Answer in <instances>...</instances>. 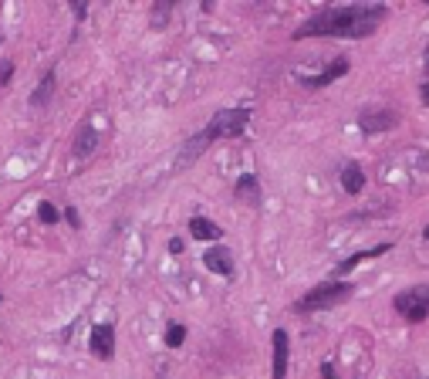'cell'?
Returning a JSON list of instances; mask_svg holds the SVG:
<instances>
[{
  "instance_id": "6da1fadb",
  "label": "cell",
  "mask_w": 429,
  "mask_h": 379,
  "mask_svg": "<svg viewBox=\"0 0 429 379\" xmlns=\"http://www.w3.org/2000/svg\"><path fill=\"white\" fill-rule=\"evenodd\" d=\"M389 17L386 3H349V7H324L314 17H308L298 31L294 41L305 38H368L379 31V24Z\"/></svg>"
},
{
  "instance_id": "7a4b0ae2",
  "label": "cell",
  "mask_w": 429,
  "mask_h": 379,
  "mask_svg": "<svg viewBox=\"0 0 429 379\" xmlns=\"http://www.w3.org/2000/svg\"><path fill=\"white\" fill-rule=\"evenodd\" d=\"M250 126V109H223V112H217L213 119H210V126L203 129V132H196L193 139L183 146V156H179V163L190 156V160H196L210 142H217V139H234V136H240L243 129Z\"/></svg>"
},
{
  "instance_id": "3957f363",
  "label": "cell",
  "mask_w": 429,
  "mask_h": 379,
  "mask_svg": "<svg viewBox=\"0 0 429 379\" xmlns=\"http://www.w3.org/2000/svg\"><path fill=\"white\" fill-rule=\"evenodd\" d=\"M351 295H355V285H351V281H342V278H335V281L314 285L301 301H294V312H301V315H308V312H324V308H335V305L349 301Z\"/></svg>"
},
{
  "instance_id": "277c9868",
  "label": "cell",
  "mask_w": 429,
  "mask_h": 379,
  "mask_svg": "<svg viewBox=\"0 0 429 379\" xmlns=\"http://www.w3.org/2000/svg\"><path fill=\"white\" fill-rule=\"evenodd\" d=\"M392 308H395L406 322H412V325L426 322V318H429V288H426V285H419V288H409V292L395 295Z\"/></svg>"
},
{
  "instance_id": "5b68a950",
  "label": "cell",
  "mask_w": 429,
  "mask_h": 379,
  "mask_svg": "<svg viewBox=\"0 0 429 379\" xmlns=\"http://www.w3.org/2000/svg\"><path fill=\"white\" fill-rule=\"evenodd\" d=\"M395 126H399V112H392V109H362L358 112V129L365 136H379Z\"/></svg>"
},
{
  "instance_id": "8992f818",
  "label": "cell",
  "mask_w": 429,
  "mask_h": 379,
  "mask_svg": "<svg viewBox=\"0 0 429 379\" xmlns=\"http://www.w3.org/2000/svg\"><path fill=\"white\" fill-rule=\"evenodd\" d=\"M88 349H91V356L95 359H102V362H109L112 356H116V329L112 325H95L91 329V338H88Z\"/></svg>"
},
{
  "instance_id": "52a82bcc",
  "label": "cell",
  "mask_w": 429,
  "mask_h": 379,
  "mask_svg": "<svg viewBox=\"0 0 429 379\" xmlns=\"http://www.w3.org/2000/svg\"><path fill=\"white\" fill-rule=\"evenodd\" d=\"M271 345H274L271 376L274 379H287V356H291V342H287V332H284V329H274Z\"/></svg>"
},
{
  "instance_id": "ba28073f",
  "label": "cell",
  "mask_w": 429,
  "mask_h": 379,
  "mask_svg": "<svg viewBox=\"0 0 429 379\" xmlns=\"http://www.w3.org/2000/svg\"><path fill=\"white\" fill-rule=\"evenodd\" d=\"M345 75H349V61H345V58H335L321 75H305L301 85H305V88H324V85L338 82V78H345Z\"/></svg>"
},
{
  "instance_id": "9c48e42d",
  "label": "cell",
  "mask_w": 429,
  "mask_h": 379,
  "mask_svg": "<svg viewBox=\"0 0 429 379\" xmlns=\"http://www.w3.org/2000/svg\"><path fill=\"white\" fill-rule=\"evenodd\" d=\"M203 264L213 271V274H223V278H234V257H230V248H210L203 254Z\"/></svg>"
},
{
  "instance_id": "30bf717a",
  "label": "cell",
  "mask_w": 429,
  "mask_h": 379,
  "mask_svg": "<svg viewBox=\"0 0 429 379\" xmlns=\"http://www.w3.org/2000/svg\"><path fill=\"white\" fill-rule=\"evenodd\" d=\"M95 146H98V132L91 122H81L78 132H75V142H72V153L78 156V160H88L91 153H95Z\"/></svg>"
},
{
  "instance_id": "8fae6325",
  "label": "cell",
  "mask_w": 429,
  "mask_h": 379,
  "mask_svg": "<svg viewBox=\"0 0 429 379\" xmlns=\"http://www.w3.org/2000/svg\"><path fill=\"white\" fill-rule=\"evenodd\" d=\"M190 237H193V241H213V244H217V241L223 237V230H220L213 220H206V217H193V220H190Z\"/></svg>"
},
{
  "instance_id": "7c38bea8",
  "label": "cell",
  "mask_w": 429,
  "mask_h": 379,
  "mask_svg": "<svg viewBox=\"0 0 429 379\" xmlns=\"http://www.w3.org/2000/svg\"><path fill=\"white\" fill-rule=\"evenodd\" d=\"M392 244H375V248H368V251H358V254H351V257H345L338 268H335V274H349L351 268H358L362 261H372V257H382V254L389 251Z\"/></svg>"
},
{
  "instance_id": "4fadbf2b",
  "label": "cell",
  "mask_w": 429,
  "mask_h": 379,
  "mask_svg": "<svg viewBox=\"0 0 429 379\" xmlns=\"http://www.w3.org/2000/svg\"><path fill=\"white\" fill-rule=\"evenodd\" d=\"M236 197L257 207V204H261V180H257L254 173H243V176L236 180Z\"/></svg>"
},
{
  "instance_id": "5bb4252c",
  "label": "cell",
  "mask_w": 429,
  "mask_h": 379,
  "mask_svg": "<svg viewBox=\"0 0 429 379\" xmlns=\"http://www.w3.org/2000/svg\"><path fill=\"white\" fill-rule=\"evenodd\" d=\"M54 88H58V75H54V68H51V72H44V78H41V85L34 88V95H31V105H34V109H44V105L51 102Z\"/></svg>"
},
{
  "instance_id": "9a60e30c",
  "label": "cell",
  "mask_w": 429,
  "mask_h": 379,
  "mask_svg": "<svg viewBox=\"0 0 429 379\" xmlns=\"http://www.w3.org/2000/svg\"><path fill=\"white\" fill-rule=\"evenodd\" d=\"M342 190L351 193V197L365 190V169L358 166V163H349V166L342 169Z\"/></svg>"
},
{
  "instance_id": "2e32d148",
  "label": "cell",
  "mask_w": 429,
  "mask_h": 379,
  "mask_svg": "<svg viewBox=\"0 0 429 379\" xmlns=\"http://www.w3.org/2000/svg\"><path fill=\"white\" fill-rule=\"evenodd\" d=\"M183 342H186V325L173 322V325L166 329V345H169V349H179Z\"/></svg>"
},
{
  "instance_id": "e0dca14e",
  "label": "cell",
  "mask_w": 429,
  "mask_h": 379,
  "mask_svg": "<svg viewBox=\"0 0 429 379\" xmlns=\"http://www.w3.org/2000/svg\"><path fill=\"white\" fill-rule=\"evenodd\" d=\"M38 220L41 224H58V220H61V210H58L51 200H41L38 204Z\"/></svg>"
},
{
  "instance_id": "ac0fdd59",
  "label": "cell",
  "mask_w": 429,
  "mask_h": 379,
  "mask_svg": "<svg viewBox=\"0 0 429 379\" xmlns=\"http://www.w3.org/2000/svg\"><path fill=\"white\" fill-rule=\"evenodd\" d=\"M169 14H173V3H156V7H153V14H149V24H153V28L166 24V21H169Z\"/></svg>"
},
{
  "instance_id": "d6986e66",
  "label": "cell",
  "mask_w": 429,
  "mask_h": 379,
  "mask_svg": "<svg viewBox=\"0 0 429 379\" xmlns=\"http://www.w3.org/2000/svg\"><path fill=\"white\" fill-rule=\"evenodd\" d=\"M72 14H75L78 21H85V17H88V7H85V3H78V0H72Z\"/></svg>"
},
{
  "instance_id": "ffe728a7",
  "label": "cell",
  "mask_w": 429,
  "mask_h": 379,
  "mask_svg": "<svg viewBox=\"0 0 429 379\" xmlns=\"http://www.w3.org/2000/svg\"><path fill=\"white\" fill-rule=\"evenodd\" d=\"M65 220H68L72 227H81V220H78V210H75V207H65Z\"/></svg>"
},
{
  "instance_id": "44dd1931",
  "label": "cell",
  "mask_w": 429,
  "mask_h": 379,
  "mask_svg": "<svg viewBox=\"0 0 429 379\" xmlns=\"http://www.w3.org/2000/svg\"><path fill=\"white\" fill-rule=\"evenodd\" d=\"M10 72H14V65H10V61H7V65H3V68H0V85H7V82H10Z\"/></svg>"
},
{
  "instance_id": "7402d4cb",
  "label": "cell",
  "mask_w": 429,
  "mask_h": 379,
  "mask_svg": "<svg viewBox=\"0 0 429 379\" xmlns=\"http://www.w3.org/2000/svg\"><path fill=\"white\" fill-rule=\"evenodd\" d=\"M169 251H173V254H183V241H179V237H173V241H169Z\"/></svg>"
},
{
  "instance_id": "603a6c76",
  "label": "cell",
  "mask_w": 429,
  "mask_h": 379,
  "mask_svg": "<svg viewBox=\"0 0 429 379\" xmlns=\"http://www.w3.org/2000/svg\"><path fill=\"white\" fill-rule=\"evenodd\" d=\"M321 376H324V379H335V366H331V362H324V366H321Z\"/></svg>"
},
{
  "instance_id": "cb8c5ba5",
  "label": "cell",
  "mask_w": 429,
  "mask_h": 379,
  "mask_svg": "<svg viewBox=\"0 0 429 379\" xmlns=\"http://www.w3.org/2000/svg\"><path fill=\"white\" fill-rule=\"evenodd\" d=\"M419 98H423V105H429V82L419 85Z\"/></svg>"
},
{
  "instance_id": "d4e9b609",
  "label": "cell",
  "mask_w": 429,
  "mask_h": 379,
  "mask_svg": "<svg viewBox=\"0 0 429 379\" xmlns=\"http://www.w3.org/2000/svg\"><path fill=\"white\" fill-rule=\"evenodd\" d=\"M423 237H426V241H429V224H426V230H423Z\"/></svg>"
},
{
  "instance_id": "484cf974",
  "label": "cell",
  "mask_w": 429,
  "mask_h": 379,
  "mask_svg": "<svg viewBox=\"0 0 429 379\" xmlns=\"http://www.w3.org/2000/svg\"><path fill=\"white\" fill-rule=\"evenodd\" d=\"M426 58H429V44H426Z\"/></svg>"
},
{
  "instance_id": "4316f807",
  "label": "cell",
  "mask_w": 429,
  "mask_h": 379,
  "mask_svg": "<svg viewBox=\"0 0 429 379\" xmlns=\"http://www.w3.org/2000/svg\"><path fill=\"white\" fill-rule=\"evenodd\" d=\"M0 301H3V298H0Z\"/></svg>"
}]
</instances>
